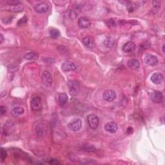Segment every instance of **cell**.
Instances as JSON below:
<instances>
[{
    "mask_svg": "<svg viewBox=\"0 0 165 165\" xmlns=\"http://www.w3.org/2000/svg\"><path fill=\"white\" fill-rule=\"evenodd\" d=\"M24 113V109L21 106L15 107L12 110L11 114L14 117H18Z\"/></svg>",
    "mask_w": 165,
    "mask_h": 165,
    "instance_id": "ac0fdd59",
    "label": "cell"
},
{
    "mask_svg": "<svg viewBox=\"0 0 165 165\" xmlns=\"http://www.w3.org/2000/svg\"><path fill=\"white\" fill-rule=\"evenodd\" d=\"M105 130L106 132H108L111 133H116L117 130H118V126L117 123H116L115 122L111 121L106 123L105 126Z\"/></svg>",
    "mask_w": 165,
    "mask_h": 165,
    "instance_id": "30bf717a",
    "label": "cell"
},
{
    "mask_svg": "<svg viewBox=\"0 0 165 165\" xmlns=\"http://www.w3.org/2000/svg\"><path fill=\"white\" fill-rule=\"evenodd\" d=\"M0 42H1V43H2V42L3 41V40H4V38H3V35L2 34H1V35H0Z\"/></svg>",
    "mask_w": 165,
    "mask_h": 165,
    "instance_id": "4dcf8cb0",
    "label": "cell"
},
{
    "mask_svg": "<svg viewBox=\"0 0 165 165\" xmlns=\"http://www.w3.org/2000/svg\"><path fill=\"white\" fill-rule=\"evenodd\" d=\"M24 58L27 60H36L38 58V55L34 52H30L25 55Z\"/></svg>",
    "mask_w": 165,
    "mask_h": 165,
    "instance_id": "44dd1931",
    "label": "cell"
},
{
    "mask_svg": "<svg viewBox=\"0 0 165 165\" xmlns=\"http://www.w3.org/2000/svg\"><path fill=\"white\" fill-rule=\"evenodd\" d=\"M133 128L131 127V126H130V127H128L127 128V130H126V133L127 134H131L133 133Z\"/></svg>",
    "mask_w": 165,
    "mask_h": 165,
    "instance_id": "f546056e",
    "label": "cell"
},
{
    "mask_svg": "<svg viewBox=\"0 0 165 165\" xmlns=\"http://www.w3.org/2000/svg\"><path fill=\"white\" fill-rule=\"evenodd\" d=\"M78 25L81 29L89 28L90 26V21L87 17H81L78 20Z\"/></svg>",
    "mask_w": 165,
    "mask_h": 165,
    "instance_id": "5bb4252c",
    "label": "cell"
},
{
    "mask_svg": "<svg viewBox=\"0 0 165 165\" xmlns=\"http://www.w3.org/2000/svg\"><path fill=\"white\" fill-rule=\"evenodd\" d=\"M50 36L53 39H57L60 36V32L56 29H52L50 30Z\"/></svg>",
    "mask_w": 165,
    "mask_h": 165,
    "instance_id": "7402d4cb",
    "label": "cell"
},
{
    "mask_svg": "<svg viewBox=\"0 0 165 165\" xmlns=\"http://www.w3.org/2000/svg\"><path fill=\"white\" fill-rule=\"evenodd\" d=\"M116 93L112 90H107L104 92L103 98L107 102H112L116 98Z\"/></svg>",
    "mask_w": 165,
    "mask_h": 165,
    "instance_id": "8992f818",
    "label": "cell"
},
{
    "mask_svg": "<svg viewBox=\"0 0 165 165\" xmlns=\"http://www.w3.org/2000/svg\"><path fill=\"white\" fill-rule=\"evenodd\" d=\"M35 10L37 12L40 14H44L47 12L49 9V6L45 3H40L35 7Z\"/></svg>",
    "mask_w": 165,
    "mask_h": 165,
    "instance_id": "7c38bea8",
    "label": "cell"
},
{
    "mask_svg": "<svg viewBox=\"0 0 165 165\" xmlns=\"http://www.w3.org/2000/svg\"><path fill=\"white\" fill-rule=\"evenodd\" d=\"M150 79L154 84H156V85H159V84H161L163 83L164 79V76L162 74H161V73L156 72L152 75Z\"/></svg>",
    "mask_w": 165,
    "mask_h": 165,
    "instance_id": "9c48e42d",
    "label": "cell"
},
{
    "mask_svg": "<svg viewBox=\"0 0 165 165\" xmlns=\"http://www.w3.org/2000/svg\"><path fill=\"white\" fill-rule=\"evenodd\" d=\"M41 99L40 97H34L30 101V106L33 111H38L41 109Z\"/></svg>",
    "mask_w": 165,
    "mask_h": 165,
    "instance_id": "5b68a950",
    "label": "cell"
},
{
    "mask_svg": "<svg viewBox=\"0 0 165 165\" xmlns=\"http://www.w3.org/2000/svg\"><path fill=\"white\" fill-rule=\"evenodd\" d=\"M68 85L69 87V91L72 95H76L79 93L80 90V86L79 83L76 80L69 81L68 83Z\"/></svg>",
    "mask_w": 165,
    "mask_h": 165,
    "instance_id": "7a4b0ae2",
    "label": "cell"
},
{
    "mask_svg": "<svg viewBox=\"0 0 165 165\" xmlns=\"http://www.w3.org/2000/svg\"><path fill=\"white\" fill-rule=\"evenodd\" d=\"M4 8L5 10L13 12H22L24 9L23 6L21 4L16 5H6Z\"/></svg>",
    "mask_w": 165,
    "mask_h": 165,
    "instance_id": "4fadbf2b",
    "label": "cell"
},
{
    "mask_svg": "<svg viewBox=\"0 0 165 165\" xmlns=\"http://www.w3.org/2000/svg\"><path fill=\"white\" fill-rule=\"evenodd\" d=\"M136 47V45L133 42H127L122 47V51L126 53L132 52L135 51Z\"/></svg>",
    "mask_w": 165,
    "mask_h": 165,
    "instance_id": "9a60e30c",
    "label": "cell"
},
{
    "mask_svg": "<svg viewBox=\"0 0 165 165\" xmlns=\"http://www.w3.org/2000/svg\"><path fill=\"white\" fill-rule=\"evenodd\" d=\"M42 81L46 87H51L53 83V78L51 73L48 71H45L43 72L41 76Z\"/></svg>",
    "mask_w": 165,
    "mask_h": 165,
    "instance_id": "277c9868",
    "label": "cell"
},
{
    "mask_svg": "<svg viewBox=\"0 0 165 165\" xmlns=\"http://www.w3.org/2000/svg\"><path fill=\"white\" fill-rule=\"evenodd\" d=\"M83 43L87 47L93 48L95 47V42L94 39L90 36H86L83 39Z\"/></svg>",
    "mask_w": 165,
    "mask_h": 165,
    "instance_id": "2e32d148",
    "label": "cell"
},
{
    "mask_svg": "<svg viewBox=\"0 0 165 165\" xmlns=\"http://www.w3.org/2000/svg\"><path fill=\"white\" fill-rule=\"evenodd\" d=\"M48 163L51 164H54V165H56V164H60V163L59 162V161H57V160H56V159H51V160H50Z\"/></svg>",
    "mask_w": 165,
    "mask_h": 165,
    "instance_id": "83f0119b",
    "label": "cell"
},
{
    "mask_svg": "<svg viewBox=\"0 0 165 165\" xmlns=\"http://www.w3.org/2000/svg\"><path fill=\"white\" fill-rule=\"evenodd\" d=\"M26 20H27L25 16L23 17L22 19H21L20 21H19L18 25H20V24H22V23H26Z\"/></svg>",
    "mask_w": 165,
    "mask_h": 165,
    "instance_id": "f1b7e54d",
    "label": "cell"
},
{
    "mask_svg": "<svg viewBox=\"0 0 165 165\" xmlns=\"http://www.w3.org/2000/svg\"><path fill=\"white\" fill-rule=\"evenodd\" d=\"M164 47H165V45H163V51L164 52L165 51H164Z\"/></svg>",
    "mask_w": 165,
    "mask_h": 165,
    "instance_id": "1f68e13d",
    "label": "cell"
},
{
    "mask_svg": "<svg viewBox=\"0 0 165 165\" xmlns=\"http://www.w3.org/2000/svg\"><path fill=\"white\" fill-rule=\"evenodd\" d=\"M128 66L133 70H138L140 67V63L137 59H132L128 61Z\"/></svg>",
    "mask_w": 165,
    "mask_h": 165,
    "instance_id": "e0dca14e",
    "label": "cell"
},
{
    "mask_svg": "<svg viewBox=\"0 0 165 165\" xmlns=\"http://www.w3.org/2000/svg\"><path fill=\"white\" fill-rule=\"evenodd\" d=\"M7 157V152L3 148H1V155H0V157H1V160L2 162L4 161V160L6 159V157Z\"/></svg>",
    "mask_w": 165,
    "mask_h": 165,
    "instance_id": "cb8c5ba5",
    "label": "cell"
},
{
    "mask_svg": "<svg viewBox=\"0 0 165 165\" xmlns=\"http://www.w3.org/2000/svg\"><path fill=\"white\" fill-rule=\"evenodd\" d=\"M144 62L149 66H155L158 63V59L155 56L152 54H147L144 57Z\"/></svg>",
    "mask_w": 165,
    "mask_h": 165,
    "instance_id": "ba28073f",
    "label": "cell"
},
{
    "mask_svg": "<svg viewBox=\"0 0 165 165\" xmlns=\"http://www.w3.org/2000/svg\"><path fill=\"white\" fill-rule=\"evenodd\" d=\"M83 150L88 152H94L96 151V149L93 146H88V147L87 146L85 148H83Z\"/></svg>",
    "mask_w": 165,
    "mask_h": 165,
    "instance_id": "603a6c76",
    "label": "cell"
},
{
    "mask_svg": "<svg viewBox=\"0 0 165 165\" xmlns=\"http://www.w3.org/2000/svg\"><path fill=\"white\" fill-rule=\"evenodd\" d=\"M7 112V109L5 106H0V113H1V116H3Z\"/></svg>",
    "mask_w": 165,
    "mask_h": 165,
    "instance_id": "4316f807",
    "label": "cell"
},
{
    "mask_svg": "<svg viewBox=\"0 0 165 165\" xmlns=\"http://www.w3.org/2000/svg\"><path fill=\"white\" fill-rule=\"evenodd\" d=\"M106 24L109 26H112V27H114V26H116V23L115 21V20H112V19H110V20H109L106 21Z\"/></svg>",
    "mask_w": 165,
    "mask_h": 165,
    "instance_id": "d4e9b609",
    "label": "cell"
},
{
    "mask_svg": "<svg viewBox=\"0 0 165 165\" xmlns=\"http://www.w3.org/2000/svg\"><path fill=\"white\" fill-rule=\"evenodd\" d=\"M153 7L155 9H159L161 7V1H152Z\"/></svg>",
    "mask_w": 165,
    "mask_h": 165,
    "instance_id": "484cf974",
    "label": "cell"
},
{
    "mask_svg": "<svg viewBox=\"0 0 165 165\" xmlns=\"http://www.w3.org/2000/svg\"><path fill=\"white\" fill-rule=\"evenodd\" d=\"M87 122L91 129L95 130L99 126V117L95 114H90L87 116Z\"/></svg>",
    "mask_w": 165,
    "mask_h": 165,
    "instance_id": "6da1fadb",
    "label": "cell"
},
{
    "mask_svg": "<svg viewBox=\"0 0 165 165\" xmlns=\"http://www.w3.org/2000/svg\"><path fill=\"white\" fill-rule=\"evenodd\" d=\"M114 40L112 37H106L104 41V45L106 48H112L113 46L114 45Z\"/></svg>",
    "mask_w": 165,
    "mask_h": 165,
    "instance_id": "ffe728a7",
    "label": "cell"
},
{
    "mask_svg": "<svg viewBox=\"0 0 165 165\" xmlns=\"http://www.w3.org/2000/svg\"><path fill=\"white\" fill-rule=\"evenodd\" d=\"M151 99L155 103H160L163 101V95L159 91H154L151 94Z\"/></svg>",
    "mask_w": 165,
    "mask_h": 165,
    "instance_id": "8fae6325",
    "label": "cell"
},
{
    "mask_svg": "<svg viewBox=\"0 0 165 165\" xmlns=\"http://www.w3.org/2000/svg\"><path fill=\"white\" fill-rule=\"evenodd\" d=\"M68 127L70 130H72V131H79L82 127V121L80 119L76 118L69 122L68 125Z\"/></svg>",
    "mask_w": 165,
    "mask_h": 165,
    "instance_id": "3957f363",
    "label": "cell"
},
{
    "mask_svg": "<svg viewBox=\"0 0 165 165\" xmlns=\"http://www.w3.org/2000/svg\"><path fill=\"white\" fill-rule=\"evenodd\" d=\"M68 101V95L65 93H61L59 95V102L61 106H64L67 104Z\"/></svg>",
    "mask_w": 165,
    "mask_h": 165,
    "instance_id": "d6986e66",
    "label": "cell"
},
{
    "mask_svg": "<svg viewBox=\"0 0 165 165\" xmlns=\"http://www.w3.org/2000/svg\"><path fill=\"white\" fill-rule=\"evenodd\" d=\"M76 68V65L73 62H71V61H65L61 65V70L64 72L75 71Z\"/></svg>",
    "mask_w": 165,
    "mask_h": 165,
    "instance_id": "52a82bcc",
    "label": "cell"
}]
</instances>
